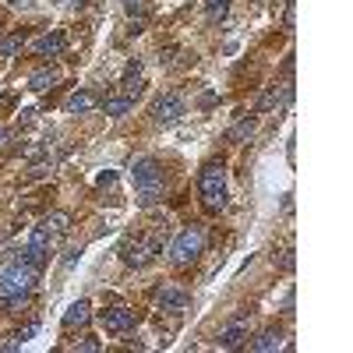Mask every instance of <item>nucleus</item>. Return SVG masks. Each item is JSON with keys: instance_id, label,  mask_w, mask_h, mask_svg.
<instances>
[{"instance_id": "4468645a", "label": "nucleus", "mask_w": 353, "mask_h": 353, "mask_svg": "<svg viewBox=\"0 0 353 353\" xmlns=\"http://www.w3.org/2000/svg\"><path fill=\"white\" fill-rule=\"evenodd\" d=\"M255 128H258V117H255V113H251V117H240L234 128L226 131V138H230V141H247L251 135H255Z\"/></svg>"}, {"instance_id": "412c9836", "label": "nucleus", "mask_w": 353, "mask_h": 353, "mask_svg": "<svg viewBox=\"0 0 353 353\" xmlns=\"http://www.w3.org/2000/svg\"><path fill=\"white\" fill-rule=\"evenodd\" d=\"M36 332H39V325H36V321H32V325H25V329H21V332H14V336H11V339L4 343V350H14V346H21L25 339H32Z\"/></svg>"}, {"instance_id": "aec40b11", "label": "nucleus", "mask_w": 353, "mask_h": 353, "mask_svg": "<svg viewBox=\"0 0 353 353\" xmlns=\"http://www.w3.org/2000/svg\"><path fill=\"white\" fill-rule=\"evenodd\" d=\"M21 43H25V29L14 32V36H8L4 43H0V57H14L18 49H21Z\"/></svg>"}, {"instance_id": "9d476101", "label": "nucleus", "mask_w": 353, "mask_h": 353, "mask_svg": "<svg viewBox=\"0 0 353 353\" xmlns=\"http://www.w3.org/2000/svg\"><path fill=\"white\" fill-rule=\"evenodd\" d=\"M120 89H124V95H131V99L141 95L145 82H141V64H138V60L128 64V71H124V78H120Z\"/></svg>"}, {"instance_id": "20e7f679", "label": "nucleus", "mask_w": 353, "mask_h": 353, "mask_svg": "<svg viewBox=\"0 0 353 353\" xmlns=\"http://www.w3.org/2000/svg\"><path fill=\"white\" fill-rule=\"evenodd\" d=\"M99 325H103L106 332H113V336H128L135 325H138V311L135 308H124V304L103 308V311H99Z\"/></svg>"}, {"instance_id": "b1692460", "label": "nucleus", "mask_w": 353, "mask_h": 353, "mask_svg": "<svg viewBox=\"0 0 353 353\" xmlns=\"http://www.w3.org/2000/svg\"><path fill=\"white\" fill-rule=\"evenodd\" d=\"M95 184H99V187H113V184H117V173H113V170L99 173V181H95Z\"/></svg>"}, {"instance_id": "6e6552de", "label": "nucleus", "mask_w": 353, "mask_h": 353, "mask_svg": "<svg viewBox=\"0 0 353 353\" xmlns=\"http://www.w3.org/2000/svg\"><path fill=\"white\" fill-rule=\"evenodd\" d=\"M64 49H67V39H64V32H60V29L43 32V36L32 43V54H39V57H60Z\"/></svg>"}, {"instance_id": "7ed1b4c3", "label": "nucleus", "mask_w": 353, "mask_h": 353, "mask_svg": "<svg viewBox=\"0 0 353 353\" xmlns=\"http://www.w3.org/2000/svg\"><path fill=\"white\" fill-rule=\"evenodd\" d=\"M163 237H166V230H163V234L156 230V234H148V237H141V240H128V244H124V251H120L124 265H131V269L148 265V262H152L159 251H163Z\"/></svg>"}, {"instance_id": "f8f14e48", "label": "nucleus", "mask_w": 353, "mask_h": 353, "mask_svg": "<svg viewBox=\"0 0 353 353\" xmlns=\"http://www.w3.org/2000/svg\"><path fill=\"white\" fill-rule=\"evenodd\" d=\"M290 95H293V89H290V85H272V89L262 95L258 113H265V110H272V106H283V103H290Z\"/></svg>"}, {"instance_id": "cd10ccee", "label": "nucleus", "mask_w": 353, "mask_h": 353, "mask_svg": "<svg viewBox=\"0 0 353 353\" xmlns=\"http://www.w3.org/2000/svg\"><path fill=\"white\" fill-rule=\"evenodd\" d=\"M8 4H11V8H25V4H29V0H8Z\"/></svg>"}, {"instance_id": "f03ea898", "label": "nucleus", "mask_w": 353, "mask_h": 353, "mask_svg": "<svg viewBox=\"0 0 353 353\" xmlns=\"http://www.w3.org/2000/svg\"><path fill=\"white\" fill-rule=\"evenodd\" d=\"M201 251H205V226L191 223V226H184V230L176 234V240L170 244V262H173L176 269H187L191 262H198Z\"/></svg>"}, {"instance_id": "39448f33", "label": "nucleus", "mask_w": 353, "mask_h": 353, "mask_svg": "<svg viewBox=\"0 0 353 353\" xmlns=\"http://www.w3.org/2000/svg\"><path fill=\"white\" fill-rule=\"evenodd\" d=\"M156 304H159V311L163 315H184L187 308H191V293L184 290V286H163L159 293H156Z\"/></svg>"}, {"instance_id": "423d86ee", "label": "nucleus", "mask_w": 353, "mask_h": 353, "mask_svg": "<svg viewBox=\"0 0 353 353\" xmlns=\"http://www.w3.org/2000/svg\"><path fill=\"white\" fill-rule=\"evenodd\" d=\"M131 176H135V187H159L163 184V170L152 156H138L131 163Z\"/></svg>"}, {"instance_id": "0eeeda50", "label": "nucleus", "mask_w": 353, "mask_h": 353, "mask_svg": "<svg viewBox=\"0 0 353 353\" xmlns=\"http://www.w3.org/2000/svg\"><path fill=\"white\" fill-rule=\"evenodd\" d=\"M181 113H184V95L181 92H163L156 103H152V117L159 124H173Z\"/></svg>"}, {"instance_id": "4be33fe9", "label": "nucleus", "mask_w": 353, "mask_h": 353, "mask_svg": "<svg viewBox=\"0 0 353 353\" xmlns=\"http://www.w3.org/2000/svg\"><path fill=\"white\" fill-rule=\"evenodd\" d=\"M205 11H209V21H219V18H226V11H230V0H209Z\"/></svg>"}, {"instance_id": "393cba45", "label": "nucleus", "mask_w": 353, "mask_h": 353, "mask_svg": "<svg viewBox=\"0 0 353 353\" xmlns=\"http://www.w3.org/2000/svg\"><path fill=\"white\" fill-rule=\"evenodd\" d=\"M78 258H82V247H71L67 258H64V269H74V262H78Z\"/></svg>"}, {"instance_id": "6ab92c4d", "label": "nucleus", "mask_w": 353, "mask_h": 353, "mask_svg": "<svg viewBox=\"0 0 353 353\" xmlns=\"http://www.w3.org/2000/svg\"><path fill=\"white\" fill-rule=\"evenodd\" d=\"M163 201V184L159 187H138V205L141 209H156Z\"/></svg>"}, {"instance_id": "a878e982", "label": "nucleus", "mask_w": 353, "mask_h": 353, "mask_svg": "<svg viewBox=\"0 0 353 353\" xmlns=\"http://www.w3.org/2000/svg\"><path fill=\"white\" fill-rule=\"evenodd\" d=\"M124 8H128V14H141L145 11V0H124Z\"/></svg>"}, {"instance_id": "bb28decb", "label": "nucleus", "mask_w": 353, "mask_h": 353, "mask_svg": "<svg viewBox=\"0 0 353 353\" xmlns=\"http://www.w3.org/2000/svg\"><path fill=\"white\" fill-rule=\"evenodd\" d=\"M280 265H283V269H293V251H290V247L280 251Z\"/></svg>"}, {"instance_id": "f257e3e1", "label": "nucleus", "mask_w": 353, "mask_h": 353, "mask_svg": "<svg viewBox=\"0 0 353 353\" xmlns=\"http://www.w3.org/2000/svg\"><path fill=\"white\" fill-rule=\"evenodd\" d=\"M198 194H201V205H205L209 212L226 209V166L219 159L201 166V173H198Z\"/></svg>"}, {"instance_id": "ddd939ff", "label": "nucleus", "mask_w": 353, "mask_h": 353, "mask_svg": "<svg viewBox=\"0 0 353 353\" xmlns=\"http://www.w3.org/2000/svg\"><path fill=\"white\" fill-rule=\"evenodd\" d=\"M89 318H92V311H89V300H78V304H71L67 311H64V329H74V325H89Z\"/></svg>"}, {"instance_id": "2eb2a0df", "label": "nucleus", "mask_w": 353, "mask_h": 353, "mask_svg": "<svg viewBox=\"0 0 353 353\" xmlns=\"http://www.w3.org/2000/svg\"><path fill=\"white\" fill-rule=\"evenodd\" d=\"M54 85H57V71L54 67H43V71H36L32 78H29L32 92H46V89H54Z\"/></svg>"}, {"instance_id": "f3484780", "label": "nucleus", "mask_w": 353, "mask_h": 353, "mask_svg": "<svg viewBox=\"0 0 353 353\" xmlns=\"http://www.w3.org/2000/svg\"><path fill=\"white\" fill-rule=\"evenodd\" d=\"M159 60H163L166 67H181V64H191L194 54H187V49H181V46H170V49H163Z\"/></svg>"}, {"instance_id": "5701e85b", "label": "nucleus", "mask_w": 353, "mask_h": 353, "mask_svg": "<svg viewBox=\"0 0 353 353\" xmlns=\"http://www.w3.org/2000/svg\"><path fill=\"white\" fill-rule=\"evenodd\" d=\"M71 350H74V353H95V350H99V339H95V336H82Z\"/></svg>"}, {"instance_id": "dca6fc26", "label": "nucleus", "mask_w": 353, "mask_h": 353, "mask_svg": "<svg viewBox=\"0 0 353 353\" xmlns=\"http://www.w3.org/2000/svg\"><path fill=\"white\" fill-rule=\"evenodd\" d=\"M103 106H106V117H124V113H131V106H135V99L120 92V95H110V99H106Z\"/></svg>"}, {"instance_id": "a211bd4d", "label": "nucleus", "mask_w": 353, "mask_h": 353, "mask_svg": "<svg viewBox=\"0 0 353 353\" xmlns=\"http://www.w3.org/2000/svg\"><path fill=\"white\" fill-rule=\"evenodd\" d=\"M280 343H283V336H280V329H265L255 343H251V350H280Z\"/></svg>"}, {"instance_id": "9b49d317", "label": "nucleus", "mask_w": 353, "mask_h": 353, "mask_svg": "<svg viewBox=\"0 0 353 353\" xmlns=\"http://www.w3.org/2000/svg\"><path fill=\"white\" fill-rule=\"evenodd\" d=\"M244 339H247V325H244V321H234L230 329H223V332H219L216 343H219V350H237Z\"/></svg>"}, {"instance_id": "1a4fd4ad", "label": "nucleus", "mask_w": 353, "mask_h": 353, "mask_svg": "<svg viewBox=\"0 0 353 353\" xmlns=\"http://www.w3.org/2000/svg\"><path fill=\"white\" fill-rule=\"evenodd\" d=\"M95 106H99V95H95L92 89L71 92V95H67V103H64V110H67V113H92Z\"/></svg>"}]
</instances>
